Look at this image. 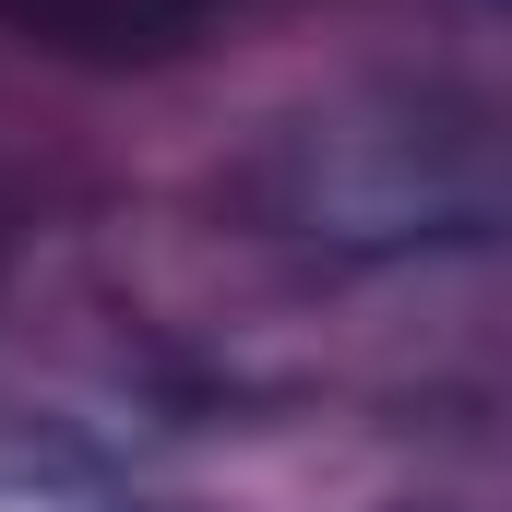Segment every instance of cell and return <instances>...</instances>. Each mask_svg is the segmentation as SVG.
<instances>
[{"label": "cell", "mask_w": 512, "mask_h": 512, "mask_svg": "<svg viewBox=\"0 0 512 512\" xmlns=\"http://www.w3.org/2000/svg\"><path fill=\"white\" fill-rule=\"evenodd\" d=\"M215 0H0L12 36H48V48H155L179 24H203Z\"/></svg>", "instance_id": "1"}]
</instances>
